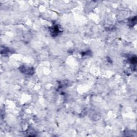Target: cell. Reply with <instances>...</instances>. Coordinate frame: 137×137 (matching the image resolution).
I'll use <instances>...</instances> for the list:
<instances>
[{
	"instance_id": "obj_2",
	"label": "cell",
	"mask_w": 137,
	"mask_h": 137,
	"mask_svg": "<svg viewBox=\"0 0 137 137\" xmlns=\"http://www.w3.org/2000/svg\"><path fill=\"white\" fill-rule=\"evenodd\" d=\"M51 31L52 34L54 35L55 36H56L57 35H58L60 32V28H58L57 25H54V26L51 28Z\"/></svg>"
},
{
	"instance_id": "obj_1",
	"label": "cell",
	"mask_w": 137,
	"mask_h": 137,
	"mask_svg": "<svg viewBox=\"0 0 137 137\" xmlns=\"http://www.w3.org/2000/svg\"><path fill=\"white\" fill-rule=\"evenodd\" d=\"M21 70V72L23 74H24L25 75H33L34 74V69L33 68L27 67L25 66H22L19 69Z\"/></svg>"
}]
</instances>
